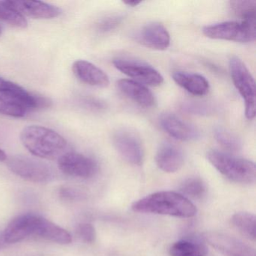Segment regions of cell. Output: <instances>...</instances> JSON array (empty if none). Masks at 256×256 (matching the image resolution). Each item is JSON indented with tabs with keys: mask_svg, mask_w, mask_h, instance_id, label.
<instances>
[{
	"mask_svg": "<svg viewBox=\"0 0 256 256\" xmlns=\"http://www.w3.org/2000/svg\"><path fill=\"white\" fill-rule=\"evenodd\" d=\"M132 209L140 214H157L178 218H192L197 208L186 196L174 192H158L133 204Z\"/></svg>",
	"mask_w": 256,
	"mask_h": 256,
	"instance_id": "1",
	"label": "cell"
},
{
	"mask_svg": "<svg viewBox=\"0 0 256 256\" xmlns=\"http://www.w3.org/2000/svg\"><path fill=\"white\" fill-rule=\"evenodd\" d=\"M20 140L32 155L44 160H59L66 154L68 145L60 134L40 126L26 127L20 134Z\"/></svg>",
	"mask_w": 256,
	"mask_h": 256,
	"instance_id": "2",
	"label": "cell"
},
{
	"mask_svg": "<svg viewBox=\"0 0 256 256\" xmlns=\"http://www.w3.org/2000/svg\"><path fill=\"white\" fill-rule=\"evenodd\" d=\"M211 164L228 179L236 184H253L256 180V166L253 162L212 150L206 155Z\"/></svg>",
	"mask_w": 256,
	"mask_h": 256,
	"instance_id": "3",
	"label": "cell"
},
{
	"mask_svg": "<svg viewBox=\"0 0 256 256\" xmlns=\"http://www.w3.org/2000/svg\"><path fill=\"white\" fill-rule=\"evenodd\" d=\"M230 76L235 88L245 102L246 116L254 119L256 110V82L246 66L240 58L233 56L229 62Z\"/></svg>",
	"mask_w": 256,
	"mask_h": 256,
	"instance_id": "4",
	"label": "cell"
},
{
	"mask_svg": "<svg viewBox=\"0 0 256 256\" xmlns=\"http://www.w3.org/2000/svg\"><path fill=\"white\" fill-rule=\"evenodd\" d=\"M202 31L205 36L211 40L253 42L256 38V22H224L205 26Z\"/></svg>",
	"mask_w": 256,
	"mask_h": 256,
	"instance_id": "5",
	"label": "cell"
},
{
	"mask_svg": "<svg viewBox=\"0 0 256 256\" xmlns=\"http://www.w3.org/2000/svg\"><path fill=\"white\" fill-rule=\"evenodd\" d=\"M8 167L14 174L35 184H47L54 178L48 164L24 156H16L8 160Z\"/></svg>",
	"mask_w": 256,
	"mask_h": 256,
	"instance_id": "6",
	"label": "cell"
},
{
	"mask_svg": "<svg viewBox=\"0 0 256 256\" xmlns=\"http://www.w3.org/2000/svg\"><path fill=\"white\" fill-rule=\"evenodd\" d=\"M114 145L122 158L133 166L143 164L144 150L140 138L128 130H118L113 137Z\"/></svg>",
	"mask_w": 256,
	"mask_h": 256,
	"instance_id": "7",
	"label": "cell"
},
{
	"mask_svg": "<svg viewBox=\"0 0 256 256\" xmlns=\"http://www.w3.org/2000/svg\"><path fill=\"white\" fill-rule=\"evenodd\" d=\"M116 70L128 77L148 86H158L164 83V78L160 72L144 62L132 60L116 59L113 62Z\"/></svg>",
	"mask_w": 256,
	"mask_h": 256,
	"instance_id": "8",
	"label": "cell"
},
{
	"mask_svg": "<svg viewBox=\"0 0 256 256\" xmlns=\"http://www.w3.org/2000/svg\"><path fill=\"white\" fill-rule=\"evenodd\" d=\"M58 166L62 173L73 178L90 179L98 173L96 162L78 152H66L58 160Z\"/></svg>",
	"mask_w": 256,
	"mask_h": 256,
	"instance_id": "9",
	"label": "cell"
},
{
	"mask_svg": "<svg viewBox=\"0 0 256 256\" xmlns=\"http://www.w3.org/2000/svg\"><path fill=\"white\" fill-rule=\"evenodd\" d=\"M0 96L20 104L28 112L31 109L50 107L52 104L48 98L34 95L20 85L2 77H0Z\"/></svg>",
	"mask_w": 256,
	"mask_h": 256,
	"instance_id": "10",
	"label": "cell"
},
{
	"mask_svg": "<svg viewBox=\"0 0 256 256\" xmlns=\"http://www.w3.org/2000/svg\"><path fill=\"white\" fill-rule=\"evenodd\" d=\"M204 238L212 248L224 256H256L254 250L234 236L210 232Z\"/></svg>",
	"mask_w": 256,
	"mask_h": 256,
	"instance_id": "11",
	"label": "cell"
},
{
	"mask_svg": "<svg viewBox=\"0 0 256 256\" xmlns=\"http://www.w3.org/2000/svg\"><path fill=\"white\" fill-rule=\"evenodd\" d=\"M162 128L170 137L181 142H194L200 138V132L194 126L186 122L172 113L162 114L160 118Z\"/></svg>",
	"mask_w": 256,
	"mask_h": 256,
	"instance_id": "12",
	"label": "cell"
},
{
	"mask_svg": "<svg viewBox=\"0 0 256 256\" xmlns=\"http://www.w3.org/2000/svg\"><path fill=\"white\" fill-rule=\"evenodd\" d=\"M40 216L24 214L12 220L4 232L6 244L22 242L30 236H35L37 224Z\"/></svg>",
	"mask_w": 256,
	"mask_h": 256,
	"instance_id": "13",
	"label": "cell"
},
{
	"mask_svg": "<svg viewBox=\"0 0 256 256\" xmlns=\"http://www.w3.org/2000/svg\"><path fill=\"white\" fill-rule=\"evenodd\" d=\"M10 8L19 14L34 19L49 20L59 17L62 10L55 6L40 1H22V0H10L6 1Z\"/></svg>",
	"mask_w": 256,
	"mask_h": 256,
	"instance_id": "14",
	"label": "cell"
},
{
	"mask_svg": "<svg viewBox=\"0 0 256 256\" xmlns=\"http://www.w3.org/2000/svg\"><path fill=\"white\" fill-rule=\"evenodd\" d=\"M142 46L156 50H166L170 44V36L164 25L150 23L145 25L136 36Z\"/></svg>",
	"mask_w": 256,
	"mask_h": 256,
	"instance_id": "15",
	"label": "cell"
},
{
	"mask_svg": "<svg viewBox=\"0 0 256 256\" xmlns=\"http://www.w3.org/2000/svg\"><path fill=\"white\" fill-rule=\"evenodd\" d=\"M118 89L125 96L140 107L150 108L155 107L156 100L155 96L146 86L134 80L122 79L118 82Z\"/></svg>",
	"mask_w": 256,
	"mask_h": 256,
	"instance_id": "16",
	"label": "cell"
},
{
	"mask_svg": "<svg viewBox=\"0 0 256 256\" xmlns=\"http://www.w3.org/2000/svg\"><path fill=\"white\" fill-rule=\"evenodd\" d=\"M73 72L78 79L95 88H106L110 84L108 74L94 64L85 60H78L73 64Z\"/></svg>",
	"mask_w": 256,
	"mask_h": 256,
	"instance_id": "17",
	"label": "cell"
},
{
	"mask_svg": "<svg viewBox=\"0 0 256 256\" xmlns=\"http://www.w3.org/2000/svg\"><path fill=\"white\" fill-rule=\"evenodd\" d=\"M185 162L184 152L179 146L172 143L160 146L156 156L158 167L166 173H175L182 168Z\"/></svg>",
	"mask_w": 256,
	"mask_h": 256,
	"instance_id": "18",
	"label": "cell"
},
{
	"mask_svg": "<svg viewBox=\"0 0 256 256\" xmlns=\"http://www.w3.org/2000/svg\"><path fill=\"white\" fill-rule=\"evenodd\" d=\"M173 79L178 86L196 96H204L210 90L209 82L200 74L176 72L173 74Z\"/></svg>",
	"mask_w": 256,
	"mask_h": 256,
	"instance_id": "19",
	"label": "cell"
},
{
	"mask_svg": "<svg viewBox=\"0 0 256 256\" xmlns=\"http://www.w3.org/2000/svg\"><path fill=\"white\" fill-rule=\"evenodd\" d=\"M35 236L62 245L71 244V234L62 228L40 216Z\"/></svg>",
	"mask_w": 256,
	"mask_h": 256,
	"instance_id": "20",
	"label": "cell"
},
{
	"mask_svg": "<svg viewBox=\"0 0 256 256\" xmlns=\"http://www.w3.org/2000/svg\"><path fill=\"white\" fill-rule=\"evenodd\" d=\"M232 223L241 234L251 240L256 239V218L254 214L240 212L234 215Z\"/></svg>",
	"mask_w": 256,
	"mask_h": 256,
	"instance_id": "21",
	"label": "cell"
},
{
	"mask_svg": "<svg viewBox=\"0 0 256 256\" xmlns=\"http://www.w3.org/2000/svg\"><path fill=\"white\" fill-rule=\"evenodd\" d=\"M208 252L204 244L185 240L175 242L170 250V256H206Z\"/></svg>",
	"mask_w": 256,
	"mask_h": 256,
	"instance_id": "22",
	"label": "cell"
},
{
	"mask_svg": "<svg viewBox=\"0 0 256 256\" xmlns=\"http://www.w3.org/2000/svg\"><path fill=\"white\" fill-rule=\"evenodd\" d=\"M232 12L242 22H256V2L254 0H238L230 2Z\"/></svg>",
	"mask_w": 256,
	"mask_h": 256,
	"instance_id": "23",
	"label": "cell"
},
{
	"mask_svg": "<svg viewBox=\"0 0 256 256\" xmlns=\"http://www.w3.org/2000/svg\"><path fill=\"white\" fill-rule=\"evenodd\" d=\"M216 140L224 149L232 152H238L242 149V142L240 139L226 128L218 127L214 132Z\"/></svg>",
	"mask_w": 256,
	"mask_h": 256,
	"instance_id": "24",
	"label": "cell"
},
{
	"mask_svg": "<svg viewBox=\"0 0 256 256\" xmlns=\"http://www.w3.org/2000/svg\"><path fill=\"white\" fill-rule=\"evenodd\" d=\"M0 20L20 29L28 26V20L25 17L10 8L6 1H0Z\"/></svg>",
	"mask_w": 256,
	"mask_h": 256,
	"instance_id": "25",
	"label": "cell"
},
{
	"mask_svg": "<svg viewBox=\"0 0 256 256\" xmlns=\"http://www.w3.org/2000/svg\"><path fill=\"white\" fill-rule=\"evenodd\" d=\"M182 196H188L193 198H202L206 193V186L199 178L186 180L180 187Z\"/></svg>",
	"mask_w": 256,
	"mask_h": 256,
	"instance_id": "26",
	"label": "cell"
},
{
	"mask_svg": "<svg viewBox=\"0 0 256 256\" xmlns=\"http://www.w3.org/2000/svg\"><path fill=\"white\" fill-rule=\"evenodd\" d=\"M28 110L20 104L0 96V114L13 118H24Z\"/></svg>",
	"mask_w": 256,
	"mask_h": 256,
	"instance_id": "27",
	"label": "cell"
},
{
	"mask_svg": "<svg viewBox=\"0 0 256 256\" xmlns=\"http://www.w3.org/2000/svg\"><path fill=\"white\" fill-rule=\"evenodd\" d=\"M124 20V16H121V14H112V16H106V18L100 20L97 24V28H98V31L103 34L112 32L116 28H119Z\"/></svg>",
	"mask_w": 256,
	"mask_h": 256,
	"instance_id": "28",
	"label": "cell"
},
{
	"mask_svg": "<svg viewBox=\"0 0 256 256\" xmlns=\"http://www.w3.org/2000/svg\"><path fill=\"white\" fill-rule=\"evenodd\" d=\"M78 236L86 244H92L96 239L95 228L89 223H82L78 226L76 230Z\"/></svg>",
	"mask_w": 256,
	"mask_h": 256,
	"instance_id": "29",
	"label": "cell"
},
{
	"mask_svg": "<svg viewBox=\"0 0 256 256\" xmlns=\"http://www.w3.org/2000/svg\"><path fill=\"white\" fill-rule=\"evenodd\" d=\"M184 110L196 115H206L210 113L211 108L204 104H199L194 102H188L182 106Z\"/></svg>",
	"mask_w": 256,
	"mask_h": 256,
	"instance_id": "30",
	"label": "cell"
},
{
	"mask_svg": "<svg viewBox=\"0 0 256 256\" xmlns=\"http://www.w3.org/2000/svg\"><path fill=\"white\" fill-rule=\"evenodd\" d=\"M61 196L67 200H74L76 198L78 197V194L76 191L70 188H65L61 191Z\"/></svg>",
	"mask_w": 256,
	"mask_h": 256,
	"instance_id": "31",
	"label": "cell"
},
{
	"mask_svg": "<svg viewBox=\"0 0 256 256\" xmlns=\"http://www.w3.org/2000/svg\"><path fill=\"white\" fill-rule=\"evenodd\" d=\"M124 4L126 5L127 6L134 8V7L138 6L140 4H142V1H139V0H125V1H124Z\"/></svg>",
	"mask_w": 256,
	"mask_h": 256,
	"instance_id": "32",
	"label": "cell"
},
{
	"mask_svg": "<svg viewBox=\"0 0 256 256\" xmlns=\"http://www.w3.org/2000/svg\"><path fill=\"white\" fill-rule=\"evenodd\" d=\"M7 160V156L2 150L0 149V162H4Z\"/></svg>",
	"mask_w": 256,
	"mask_h": 256,
	"instance_id": "33",
	"label": "cell"
},
{
	"mask_svg": "<svg viewBox=\"0 0 256 256\" xmlns=\"http://www.w3.org/2000/svg\"><path fill=\"white\" fill-rule=\"evenodd\" d=\"M5 244H6L5 240H4V233H1V232H0V250L4 248Z\"/></svg>",
	"mask_w": 256,
	"mask_h": 256,
	"instance_id": "34",
	"label": "cell"
},
{
	"mask_svg": "<svg viewBox=\"0 0 256 256\" xmlns=\"http://www.w3.org/2000/svg\"><path fill=\"white\" fill-rule=\"evenodd\" d=\"M1 34H2V28L0 26V35H1Z\"/></svg>",
	"mask_w": 256,
	"mask_h": 256,
	"instance_id": "35",
	"label": "cell"
}]
</instances>
